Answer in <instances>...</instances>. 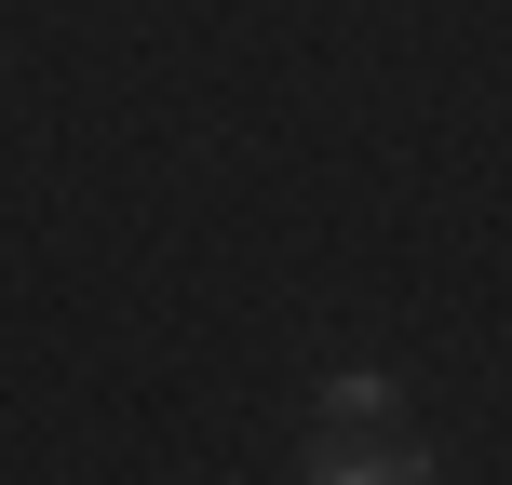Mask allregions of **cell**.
I'll use <instances>...</instances> for the list:
<instances>
[{
	"instance_id": "1",
	"label": "cell",
	"mask_w": 512,
	"mask_h": 485,
	"mask_svg": "<svg viewBox=\"0 0 512 485\" xmlns=\"http://www.w3.org/2000/svg\"><path fill=\"white\" fill-rule=\"evenodd\" d=\"M310 472L324 485H405V472H432V445H418V418H405L391 378H324V405H310Z\"/></svg>"
}]
</instances>
